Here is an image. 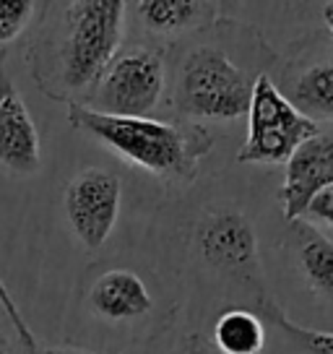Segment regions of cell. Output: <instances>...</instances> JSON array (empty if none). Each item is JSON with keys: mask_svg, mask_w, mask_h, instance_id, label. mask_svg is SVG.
Masks as SVG:
<instances>
[{"mask_svg": "<svg viewBox=\"0 0 333 354\" xmlns=\"http://www.w3.org/2000/svg\"><path fill=\"white\" fill-rule=\"evenodd\" d=\"M200 255L219 271L253 277L258 271V240L250 219L240 211H219L198 227Z\"/></svg>", "mask_w": 333, "mask_h": 354, "instance_id": "cell-9", "label": "cell"}, {"mask_svg": "<svg viewBox=\"0 0 333 354\" xmlns=\"http://www.w3.org/2000/svg\"><path fill=\"white\" fill-rule=\"evenodd\" d=\"M122 0H78L66 3L57 13V32L50 42V55H39L37 81L50 76L42 91L55 100H68L97 88L99 78L120 53L125 29Z\"/></svg>", "mask_w": 333, "mask_h": 354, "instance_id": "cell-1", "label": "cell"}, {"mask_svg": "<svg viewBox=\"0 0 333 354\" xmlns=\"http://www.w3.org/2000/svg\"><path fill=\"white\" fill-rule=\"evenodd\" d=\"M213 344L222 354H260L266 346L263 321L247 310H227L213 326Z\"/></svg>", "mask_w": 333, "mask_h": 354, "instance_id": "cell-12", "label": "cell"}, {"mask_svg": "<svg viewBox=\"0 0 333 354\" xmlns=\"http://www.w3.org/2000/svg\"><path fill=\"white\" fill-rule=\"evenodd\" d=\"M138 21L154 34H182L211 19V3L196 0H141L135 3Z\"/></svg>", "mask_w": 333, "mask_h": 354, "instance_id": "cell-11", "label": "cell"}, {"mask_svg": "<svg viewBox=\"0 0 333 354\" xmlns=\"http://www.w3.org/2000/svg\"><path fill=\"white\" fill-rule=\"evenodd\" d=\"M234 37L224 34L216 42L193 44L180 60L175 76V104L188 120H237L247 115L253 88L263 76L253 63L237 60Z\"/></svg>", "mask_w": 333, "mask_h": 354, "instance_id": "cell-3", "label": "cell"}, {"mask_svg": "<svg viewBox=\"0 0 333 354\" xmlns=\"http://www.w3.org/2000/svg\"><path fill=\"white\" fill-rule=\"evenodd\" d=\"M39 354H94V352H84V349H70V346H53V349H45Z\"/></svg>", "mask_w": 333, "mask_h": 354, "instance_id": "cell-20", "label": "cell"}, {"mask_svg": "<svg viewBox=\"0 0 333 354\" xmlns=\"http://www.w3.org/2000/svg\"><path fill=\"white\" fill-rule=\"evenodd\" d=\"M333 185V133H315L292 154L278 190L284 219L297 221L307 214L312 198Z\"/></svg>", "mask_w": 333, "mask_h": 354, "instance_id": "cell-8", "label": "cell"}, {"mask_svg": "<svg viewBox=\"0 0 333 354\" xmlns=\"http://www.w3.org/2000/svg\"><path fill=\"white\" fill-rule=\"evenodd\" d=\"M294 107L307 118L333 120V63L312 66L294 81L292 88Z\"/></svg>", "mask_w": 333, "mask_h": 354, "instance_id": "cell-14", "label": "cell"}, {"mask_svg": "<svg viewBox=\"0 0 333 354\" xmlns=\"http://www.w3.org/2000/svg\"><path fill=\"white\" fill-rule=\"evenodd\" d=\"M323 24H325V29L331 34L333 39V3H325V8H323Z\"/></svg>", "mask_w": 333, "mask_h": 354, "instance_id": "cell-19", "label": "cell"}, {"mask_svg": "<svg viewBox=\"0 0 333 354\" xmlns=\"http://www.w3.org/2000/svg\"><path fill=\"white\" fill-rule=\"evenodd\" d=\"M307 216L333 227V185H328V188L321 190V193L312 198V203L307 206Z\"/></svg>", "mask_w": 333, "mask_h": 354, "instance_id": "cell-18", "label": "cell"}, {"mask_svg": "<svg viewBox=\"0 0 333 354\" xmlns=\"http://www.w3.org/2000/svg\"><path fill=\"white\" fill-rule=\"evenodd\" d=\"M0 165L16 175H34L42 167L39 133L26 102L6 71V55L0 53Z\"/></svg>", "mask_w": 333, "mask_h": 354, "instance_id": "cell-7", "label": "cell"}, {"mask_svg": "<svg viewBox=\"0 0 333 354\" xmlns=\"http://www.w3.org/2000/svg\"><path fill=\"white\" fill-rule=\"evenodd\" d=\"M68 120L76 131L104 144L125 162L172 183H190L198 175L200 159L213 146V136L198 125L102 115L86 104H70Z\"/></svg>", "mask_w": 333, "mask_h": 354, "instance_id": "cell-2", "label": "cell"}, {"mask_svg": "<svg viewBox=\"0 0 333 354\" xmlns=\"http://www.w3.org/2000/svg\"><path fill=\"white\" fill-rule=\"evenodd\" d=\"M297 261L307 284L318 295L333 299V240H328L310 224H300Z\"/></svg>", "mask_w": 333, "mask_h": 354, "instance_id": "cell-13", "label": "cell"}, {"mask_svg": "<svg viewBox=\"0 0 333 354\" xmlns=\"http://www.w3.org/2000/svg\"><path fill=\"white\" fill-rule=\"evenodd\" d=\"M120 177L107 169H84L66 188V216L70 230L89 250L110 240L120 216Z\"/></svg>", "mask_w": 333, "mask_h": 354, "instance_id": "cell-6", "label": "cell"}, {"mask_svg": "<svg viewBox=\"0 0 333 354\" xmlns=\"http://www.w3.org/2000/svg\"><path fill=\"white\" fill-rule=\"evenodd\" d=\"M321 133L318 120L302 115L294 102L263 73L253 88L247 110V138L237 154L242 165H281L305 141Z\"/></svg>", "mask_w": 333, "mask_h": 354, "instance_id": "cell-4", "label": "cell"}, {"mask_svg": "<svg viewBox=\"0 0 333 354\" xmlns=\"http://www.w3.org/2000/svg\"><path fill=\"white\" fill-rule=\"evenodd\" d=\"M0 354H16L13 352V346H11V339H8L3 331H0Z\"/></svg>", "mask_w": 333, "mask_h": 354, "instance_id": "cell-21", "label": "cell"}, {"mask_svg": "<svg viewBox=\"0 0 333 354\" xmlns=\"http://www.w3.org/2000/svg\"><path fill=\"white\" fill-rule=\"evenodd\" d=\"M0 308H3V313L8 315V321H11L13 331H16V336H19V342L23 344V349L29 354H39V349H37V339H34L32 328L26 326V321H23L21 310H19V305H16V299L11 297V292H8V287H6V281H3V277H0Z\"/></svg>", "mask_w": 333, "mask_h": 354, "instance_id": "cell-17", "label": "cell"}, {"mask_svg": "<svg viewBox=\"0 0 333 354\" xmlns=\"http://www.w3.org/2000/svg\"><path fill=\"white\" fill-rule=\"evenodd\" d=\"M34 16V3L29 0H0V47L19 39Z\"/></svg>", "mask_w": 333, "mask_h": 354, "instance_id": "cell-16", "label": "cell"}, {"mask_svg": "<svg viewBox=\"0 0 333 354\" xmlns=\"http://www.w3.org/2000/svg\"><path fill=\"white\" fill-rule=\"evenodd\" d=\"M166 86L164 53L131 47L117 53L89 97V110L117 118H149Z\"/></svg>", "mask_w": 333, "mask_h": 354, "instance_id": "cell-5", "label": "cell"}, {"mask_svg": "<svg viewBox=\"0 0 333 354\" xmlns=\"http://www.w3.org/2000/svg\"><path fill=\"white\" fill-rule=\"evenodd\" d=\"M258 310L260 318L268 321L271 326H276L278 331L287 333V339H292L294 344H300L305 352L310 354H333V331H315L307 326L289 321V315L284 310L274 305L268 297H258Z\"/></svg>", "mask_w": 333, "mask_h": 354, "instance_id": "cell-15", "label": "cell"}, {"mask_svg": "<svg viewBox=\"0 0 333 354\" xmlns=\"http://www.w3.org/2000/svg\"><path fill=\"white\" fill-rule=\"evenodd\" d=\"M89 305L102 321L128 323L149 315L154 308V299L138 274L128 268H115L94 281L89 292Z\"/></svg>", "mask_w": 333, "mask_h": 354, "instance_id": "cell-10", "label": "cell"}]
</instances>
